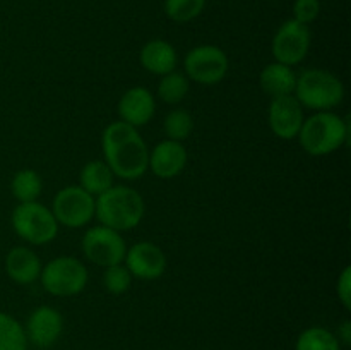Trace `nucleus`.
Returning <instances> with one entry per match:
<instances>
[{
	"label": "nucleus",
	"instance_id": "nucleus-1",
	"mask_svg": "<svg viewBox=\"0 0 351 350\" xmlns=\"http://www.w3.org/2000/svg\"><path fill=\"white\" fill-rule=\"evenodd\" d=\"M101 150L105 163L113 175L123 180H137L147 172L149 150L136 127L115 120L101 134Z\"/></svg>",
	"mask_w": 351,
	"mask_h": 350
},
{
	"label": "nucleus",
	"instance_id": "nucleus-2",
	"mask_svg": "<svg viewBox=\"0 0 351 350\" xmlns=\"http://www.w3.org/2000/svg\"><path fill=\"white\" fill-rule=\"evenodd\" d=\"M146 202L136 189L129 185H112L96 198L95 218L117 232L132 230L143 222Z\"/></svg>",
	"mask_w": 351,
	"mask_h": 350
},
{
	"label": "nucleus",
	"instance_id": "nucleus-3",
	"mask_svg": "<svg viewBox=\"0 0 351 350\" xmlns=\"http://www.w3.org/2000/svg\"><path fill=\"white\" fill-rule=\"evenodd\" d=\"M350 122L332 110L315 112L304 120L298 141L305 153L312 156H326L348 143Z\"/></svg>",
	"mask_w": 351,
	"mask_h": 350
},
{
	"label": "nucleus",
	"instance_id": "nucleus-4",
	"mask_svg": "<svg viewBox=\"0 0 351 350\" xmlns=\"http://www.w3.org/2000/svg\"><path fill=\"white\" fill-rule=\"evenodd\" d=\"M293 96L305 108L328 112L343 102L345 84L332 72L324 69H307L297 75Z\"/></svg>",
	"mask_w": 351,
	"mask_h": 350
},
{
	"label": "nucleus",
	"instance_id": "nucleus-5",
	"mask_svg": "<svg viewBox=\"0 0 351 350\" xmlns=\"http://www.w3.org/2000/svg\"><path fill=\"white\" fill-rule=\"evenodd\" d=\"M17 237L33 246L50 244L58 233V223L50 208L38 201L19 202L10 216Z\"/></svg>",
	"mask_w": 351,
	"mask_h": 350
},
{
	"label": "nucleus",
	"instance_id": "nucleus-6",
	"mask_svg": "<svg viewBox=\"0 0 351 350\" xmlns=\"http://www.w3.org/2000/svg\"><path fill=\"white\" fill-rule=\"evenodd\" d=\"M88 268L72 256H58L48 261L40 273L45 292L55 297H72L81 294L88 285Z\"/></svg>",
	"mask_w": 351,
	"mask_h": 350
},
{
	"label": "nucleus",
	"instance_id": "nucleus-7",
	"mask_svg": "<svg viewBox=\"0 0 351 350\" xmlns=\"http://www.w3.org/2000/svg\"><path fill=\"white\" fill-rule=\"evenodd\" d=\"M230 69L228 55L216 45H199L187 51L184 71L187 79L204 86H213L226 78Z\"/></svg>",
	"mask_w": 351,
	"mask_h": 350
},
{
	"label": "nucleus",
	"instance_id": "nucleus-8",
	"mask_svg": "<svg viewBox=\"0 0 351 350\" xmlns=\"http://www.w3.org/2000/svg\"><path fill=\"white\" fill-rule=\"evenodd\" d=\"M96 198L81 185H67L55 194L51 213L58 225L67 229H81L95 218Z\"/></svg>",
	"mask_w": 351,
	"mask_h": 350
},
{
	"label": "nucleus",
	"instance_id": "nucleus-9",
	"mask_svg": "<svg viewBox=\"0 0 351 350\" xmlns=\"http://www.w3.org/2000/svg\"><path fill=\"white\" fill-rule=\"evenodd\" d=\"M82 253L96 266H113L123 263L127 246L122 233L105 225L91 226L82 235Z\"/></svg>",
	"mask_w": 351,
	"mask_h": 350
},
{
	"label": "nucleus",
	"instance_id": "nucleus-10",
	"mask_svg": "<svg viewBox=\"0 0 351 350\" xmlns=\"http://www.w3.org/2000/svg\"><path fill=\"white\" fill-rule=\"evenodd\" d=\"M311 50V31L308 26L295 19H288L278 27L271 43V51L276 62L285 65H293L304 62Z\"/></svg>",
	"mask_w": 351,
	"mask_h": 350
},
{
	"label": "nucleus",
	"instance_id": "nucleus-11",
	"mask_svg": "<svg viewBox=\"0 0 351 350\" xmlns=\"http://www.w3.org/2000/svg\"><path fill=\"white\" fill-rule=\"evenodd\" d=\"M123 264L132 275V278L139 280H158L167 271V256L156 244L149 240L132 244L123 257Z\"/></svg>",
	"mask_w": 351,
	"mask_h": 350
},
{
	"label": "nucleus",
	"instance_id": "nucleus-12",
	"mask_svg": "<svg viewBox=\"0 0 351 350\" xmlns=\"http://www.w3.org/2000/svg\"><path fill=\"white\" fill-rule=\"evenodd\" d=\"M304 106L293 95L278 96L271 100L267 110V124L276 137L283 141L295 139L304 124Z\"/></svg>",
	"mask_w": 351,
	"mask_h": 350
},
{
	"label": "nucleus",
	"instance_id": "nucleus-13",
	"mask_svg": "<svg viewBox=\"0 0 351 350\" xmlns=\"http://www.w3.org/2000/svg\"><path fill=\"white\" fill-rule=\"evenodd\" d=\"M189 154L182 143L171 139L160 141L153 150L149 151V168L158 178L170 180L180 175L187 167Z\"/></svg>",
	"mask_w": 351,
	"mask_h": 350
},
{
	"label": "nucleus",
	"instance_id": "nucleus-14",
	"mask_svg": "<svg viewBox=\"0 0 351 350\" xmlns=\"http://www.w3.org/2000/svg\"><path fill=\"white\" fill-rule=\"evenodd\" d=\"M119 117L122 122L132 127H143L153 120L156 113V100L153 93L143 86H134L127 89L119 100Z\"/></svg>",
	"mask_w": 351,
	"mask_h": 350
},
{
	"label": "nucleus",
	"instance_id": "nucleus-15",
	"mask_svg": "<svg viewBox=\"0 0 351 350\" xmlns=\"http://www.w3.org/2000/svg\"><path fill=\"white\" fill-rule=\"evenodd\" d=\"M24 331L27 342H33L38 347H50L64 331V318L55 307L40 305L29 314Z\"/></svg>",
	"mask_w": 351,
	"mask_h": 350
},
{
	"label": "nucleus",
	"instance_id": "nucleus-16",
	"mask_svg": "<svg viewBox=\"0 0 351 350\" xmlns=\"http://www.w3.org/2000/svg\"><path fill=\"white\" fill-rule=\"evenodd\" d=\"M41 268L40 257L29 247H12L5 256L7 277L19 285H31L40 280Z\"/></svg>",
	"mask_w": 351,
	"mask_h": 350
},
{
	"label": "nucleus",
	"instance_id": "nucleus-17",
	"mask_svg": "<svg viewBox=\"0 0 351 350\" xmlns=\"http://www.w3.org/2000/svg\"><path fill=\"white\" fill-rule=\"evenodd\" d=\"M139 62L151 74L165 75L168 72L175 71V67H177V50H175V47L171 43L156 38V40L147 41L141 48Z\"/></svg>",
	"mask_w": 351,
	"mask_h": 350
},
{
	"label": "nucleus",
	"instance_id": "nucleus-18",
	"mask_svg": "<svg viewBox=\"0 0 351 350\" xmlns=\"http://www.w3.org/2000/svg\"><path fill=\"white\" fill-rule=\"evenodd\" d=\"M259 84L263 91L271 98L293 95L295 84H297V74H295L293 67H290V65L273 62V64H267L261 71Z\"/></svg>",
	"mask_w": 351,
	"mask_h": 350
},
{
	"label": "nucleus",
	"instance_id": "nucleus-19",
	"mask_svg": "<svg viewBox=\"0 0 351 350\" xmlns=\"http://www.w3.org/2000/svg\"><path fill=\"white\" fill-rule=\"evenodd\" d=\"M113 172L110 170L108 165L101 160H93L82 167L81 175H79V185L89 192L91 196L98 198L105 191H108L113 184Z\"/></svg>",
	"mask_w": 351,
	"mask_h": 350
},
{
	"label": "nucleus",
	"instance_id": "nucleus-20",
	"mask_svg": "<svg viewBox=\"0 0 351 350\" xmlns=\"http://www.w3.org/2000/svg\"><path fill=\"white\" fill-rule=\"evenodd\" d=\"M10 191H12V196L19 202L38 201L41 191H43V180H41L40 174L36 170L24 168V170H19L12 177Z\"/></svg>",
	"mask_w": 351,
	"mask_h": 350
},
{
	"label": "nucleus",
	"instance_id": "nucleus-21",
	"mask_svg": "<svg viewBox=\"0 0 351 350\" xmlns=\"http://www.w3.org/2000/svg\"><path fill=\"white\" fill-rule=\"evenodd\" d=\"M189 93V79L184 72L171 71L161 75L158 82V96L167 105H178Z\"/></svg>",
	"mask_w": 351,
	"mask_h": 350
},
{
	"label": "nucleus",
	"instance_id": "nucleus-22",
	"mask_svg": "<svg viewBox=\"0 0 351 350\" xmlns=\"http://www.w3.org/2000/svg\"><path fill=\"white\" fill-rule=\"evenodd\" d=\"M295 350H341L339 338L329 329L312 326L300 333Z\"/></svg>",
	"mask_w": 351,
	"mask_h": 350
},
{
	"label": "nucleus",
	"instance_id": "nucleus-23",
	"mask_svg": "<svg viewBox=\"0 0 351 350\" xmlns=\"http://www.w3.org/2000/svg\"><path fill=\"white\" fill-rule=\"evenodd\" d=\"M0 350H27L26 331L7 312H0Z\"/></svg>",
	"mask_w": 351,
	"mask_h": 350
},
{
	"label": "nucleus",
	"instance_id": "nucleus-24",
	"mask_svg": "<svg viewBox=\"0 0 351 350\" xmlns=\"http://www.w3.org/2000/svg\"><path fill=\"white\" fill-rule=\"evenodd\" d=\"M163 129L165 134H167V139L182 143V141L189 139V136L194 130V119H192V115L187 110L175 108L168 112V115L165 117Z\"/></svg>",
	"mask_w": 351,
	"mask_h": 350
},
{
	"label": "nucleus",
	"instance_id": "nucleus-25",
	"mask_svg": "<svg viewBox=\"0 0 351 350\" xmlns=\"http://www.w3.org/2000/svg\"><path fill=\"white\" fill-rule=\"evenodd\" d=\"M206 0H165V12L175 23H191L201 16Z\"/></svg>",
	"mask_w": 351,
	"mask_h": 350
},
{
	"label": "nucleus",
	"instance_id": "nucleus-26",
	"mask_svg": "<svg viewBox=\"0 0 351 350\" xmlns=\"http://www.w3.org/2000/svg\"><path fill=\"white\" fill-rule=\"evenodd\" d=\"M103 285L106 290L113 295H122L132 285V275L125 268V264H113V266H106L105 273H103Z\"/></svg>",
	"mask_w": 351,
	"mask_h": 350
},
{
	"label": "nucleus",
	"instance_id": "nucleus-27",
	"mask_svg": "<svg viewBox=\"0 0 351 350\" xmlns=\"http://www.w3.org/2000/svg\"><path fill=\"white\" fill-rule=\"evenodd\" d=\"M321 14V2L319 0H295L293 3V19L308 26L314 23Z\"/></svg>",
	"mask_w": 351,
	"mask_h": 350
},
{
	"label": "nucleus",
	"instance_id": "nucleus-28",
	"mask_svg": "<svg viewBox=\"0 0 351 350\" xmlns=\"http://www.w3.org/2000/svg\"><path fill=\"white\" fill-rule=\"evenodd\" d=\"M336 294L345 309H351V266H345L336 281Z\"/></svg>",
	"mask_w": 351,
	"mask_h": 350
},
{
	"label": "nucleus",
	"instance_id": "nucleus-29",
	"mask_svg": "<svg viewBox=\"0 0 351 350\" xmlns=\"http://www.w3.org/2000/svg\"><path fill=\"white\" fill-rule=\"evenodd\" d=\"M339 338L343 340L345 345H350L351 343V323L345 321L341 326H339Z\"/></svg>",
	"mask_w": 351,
	"mask_h": 350
}]
</instances>
